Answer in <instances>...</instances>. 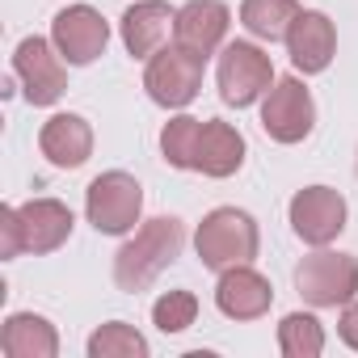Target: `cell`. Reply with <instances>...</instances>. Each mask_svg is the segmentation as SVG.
I'll return each mask as SVG.
<instances>
[{"label": "cell", "instance_id": "cell-1", "mask_svg": "<svg viewBox=\"0 0 358 358\" xmlns=\"http://www.w3.org/2000/svg\"><path fill=\"white\" fill-rule=\"evenodd\" d=\"M182 245H186L182 220H173V215L148 220L135 232V241H127L118 249V257H114V282H118V291H131V295L148 291L177 257H182Z\"/></svg>", "mask_w": 358, "mask_h": 358}, {"label": "cell", "instance_id": "cell-2", "mask_svg": "<svg viewBox=\"0 0 358 358\" xmlns=\"http://www.w3.org/2000/svg\"><path fill=\"white\" fill-rule=\"evenodd\" d=\"M257 245H262L257 220L249 211H236V207H215L194 232V249H199V262L207 270L249 266L257 257Z\"/></svg>", "mask_w": 358, "mask_h": 358}, {"label": "cell", "instance_id": "cell-3", "mask_svg": "<svg viewBox=\"0 0 358 358\" xmlns=\"http://www.w3.org/2000/svg\"><path fill=\"white\" fill-rule=\"evenodd\" d=\"M139 211H143V186L122 169L93 177L85 190V215L101 236H127L139 224Z\"/></svg>", "mask_w": 358, "mask_h": 358}, {"label": "cell", "instance_id": "cell-4", "mask_svg": "<svg viewBox=\"0 0 358 358\" xmlns=\"http://www.w3.org/2000/svg\"><path fill=\"white\" fill-rule=\"evenodd\" d=\"M295 291L312 308H345L358 295V257L350 253H308L295 266Z\"/></svg>", "mask_w": 358, "mask_h": 358}, {"label": "cell", "instance_id": "cell-5", "mask_svg": "<svg viewBox=\"0 0 358 358\" xmlns=\"http://www.w3.org/2000/svg\"><path fill=\"white\" fill-rule=\"evenodd\" d=\"M203 64L207 59H199V55H190L186 47H160L152 59H148V68H143V89H148V97L156 101V106H164V110H182V106H190L194 97H199V89H203Z\"/></svg>", "mask_w": 358, "mask_h": 358}, {"label": "cell", "instance_id": "cell-6", "mask_svg": "<svg viewBox=\"0 0 358 358\" xmlns=\"http://www.w3.org/2000/svg\"><path fill=\"white\" fill-rule=\"evenodd\" d=\"M215 80H220V97L236 110L253 106L257 97L270 93L274 85V64L262 47L253 43H228L220 51V68H215Z\"/></svg>", "mask_w": 358, "mask_h": 358}, {"label": "cell", "instance_id": "cell-7", "mask_svg": "<svg viewBox=\"0 0 358 358\" xmlns=\"http://www.w3.org/2000/svg\"><path fill=\"white\" fill-rule=\"evenodd\" d=\"M312 127H316V101L303 89V80L299 76L274 80L262 101V131L274 143H299L312 135Z\"/></svg>", "mask_w": 358, "mask_h": 358}, {"label": "cell", "instance_id": "cell-8", "mask_svg": "<svg viewBox=\"0 0 358 358\" xmlns=\"http://www.w3.org/2000/svg\"><path fill=\"white\" fill-rule=\"evenodd\" d=\"M13 76L22 80L26 89V101L30 106H55L68 89V68H64V55L55 43L47 38H22L17 51H13Z\"/></svg>", "mask_w": 358, "mask_h": 358}, {"label": "cell", "instance_id": "cell-9", "mask_svg": "<svg viewBox=\"0 0 358 358\" xmlns=\"http://www.w3.org/2000/svg\"><path fill=\"white\" fill-rule=\"evenodd\" d=\"M51 43L59 47V55L72 64V68H85L93 64L106 43H110V22L93 9V5H68L55 13L51 22Z\"/></svg>", "mask_w": 358, "mask_h": 358}, {"label": "cell", "instance_id": "cell-10", "mask_svg": "<svg viewBox=\"0 0 358 358\" xmlns=\"http://www.w3.org/2000/svg\"><path fill=\"white\" fill-rule=\"evenodd\" d=\"M291 232L303 245H329L345 232V199L329 186H308L291 199Z\"/></svg>", "mask_w": 358, "mask_h": 358}, {"label": "cell", "instance_id": "cell-11", "mask_svg": "<svg viewBox=\"0 0 358 358\" xmlns=\"http://www.w3.org/2000/svg\"><path fill=\"white\" fill-rule=\"evenodd\" d=\"M228 26H232V13H228L224 0H190L173 17V43L186 47L199 59H211L224 47Z\"/></svg>", "mask_w": 358, "mask_h": 358}, {"label": "cell", "instance_id": "cell-12", "mask_svg": "<svg viewBox=\"0 0 358 358\" xmlns=\"http://www.w3.org/2000/svg\"><path fill=\"white\" fill-rule=\"evenodd\" d=\"M274 303V287L266 274H257L253 266H232V270H220V282H215V308L228 316V320H257L266 316Z\"/></svg>", "mask_w": 358, "mask_h": 358}, {"label": "cell", "instance_id": "cell-13", "mask_svg": "<svg viewBox=\"0 0 358 358\" xmlns=\"http://www.w3.org/2000/svg\"><path fill=\"white\" fill-rule=\"evenodd\" d=\"M287 55H291L295 72H303V76L324 72L333 64V55H337V30H333V22L320 9H303L295 17L291 34H287Z\"/></svg>", "mask_w": 358, "mask_h": 358}, {"label": "cell", "instance_id": "cell-14", "mask_svg": "<svg viewBox=\"0 0 358 358\" xmlns=\"http://www.w3.org/2000/svg\"><path fill=\"white\" fill-rule=\"evenodd\" d=\"M17 224H22V245L26 253H55L59 245H68L72 236V211L59 199H30L17 207Z\"/></svg>", "mask_w": 358, "mask_h": 358}, {"label": "cell", "instance_id": "cell-15", "mask_svg": "<svg viewBox=\"0 0 358 358\" xmlns=\"http://www.w3.org/2000/svg\"><path fill=\"white\" fill-rule=\"evenodd\" d=\"M38 148L55 169H80L93 156V127L80 114H55L43 122Z\"/></svg>", "mask_w": 358, "mask_h": 358}, {"label": "cell", "instance_id": "cell-16", "mask_svg": "<svg viewBox=\"0 0 358 358\" xmlns=\"http://www.w3.org/2000/svg\"><path fill=\"white\" fill-rule=\"evenodd\" d=\"M245 164V135L232 122L207 118L199 131V152H194V169L203 177H232Z\"/></svg>", "mask_w": 358, "mask_h": 358}, {"label": "cell", "instance_id": "cell-17", "mask_svg": "<svg viewBox=\"0 0 358 358\" xmlns=\"http://www.w3.org/2000/svg\"><path fill=\"white\" fill-rule=\"evenodd\" d=\"M173 17L177 13L169 5H160V0H139V5H131L122 13V43H127V51L135 59H152L164 47V38H169Z\"/></svg>", "mask_w": 358, "mask_h": 358}, {"label": "cell", "instance_id": "cell-18", "mask_svg": "<svg viewBox=\"0 0 358 358\" xmlns=\"http://www.w3.org/2000/svg\"><path fill=\"white\" fill-rule=\"evenodd\" d=\"M0 350L9 358H55L59 354V333L47 316L34 312H13L0 329Z\"/></svg>", "mask_w": 358, "mask_h": 358}, {"label": "cell", "instance_id": "cell-19", "mask_svg": "<svg viewBox=\"0 0 358 358\" xmlns=\"http://www.w3.org/2000/svg\"><path fill=\"white\" fill-rule=\"evenodd\" d=\"M299 13L303 9L295 5V0H245L241 5L245 30L253 38H262V43H287V34H291Z\"/></svg>", "mask_w": 358, "mask_h": 358}, {"label": "cell", "instance_id": "cell-20", "mask_svg": "<svg viewBox=\"0 0 358 358\" xmlns=\"http://www.w3.org/2000/svg\"><path fill=\"white\" fill-rule=\"evenodd\" d=\"M278 350L287 358H320L324 354V329L308 312H291L278 324Z\"/></svg>", "mask_w": 358, "mask_h": 358}, {"label": "cell", "instance_id": "cell-21", "mask_svg": "<svg viewBox=\"0 0 358 358\" xmlns=\"http://www.w3.org/2000/svg\"><path fill=\"white\" fill-rule=\"evenodd\" d=\"M89 358H148V337L127 320H110L89 337Z\"/></svg>", "mask_w": 358, "mask_h": 358}, {"label": "cell", "instance_id": "cell-22", "mask_svg": "<svg viewBox=\"0 0 358 358\" xmlns=\"http://www.w3.org/2000/svg\"><path fill=\"white\" fill-rule=\"evenodd\" d=\"M199 131L203 122L190 114H177L173 122H164L160 131V152L173 169H194V152H199Z\"/></svg>", "mask_w": 358, "mask_h": 358}, {"label": "cell", "instance_id": "cell-23", "mask_svg": "<svg viewBox=\"0 0 358 358\" xmlns=\"http://www.w3.org/2000/svg\"><path fill=\"white\" fill-rule=\"evenodd\" d=\"M199 316V295L194 291H164L156 303H152V324L160 333H182L190 329Z\"/></svg>", "mask_w": 358, "mask_h": 358}, {"label": "cell", "instance_id": "cell-24", "mask_svg": "<svg viewBox=\"0 0 358 358\" xmlns=\"http://www.w3.org/2000/svg\"><path fill=\"white\" fill-rule=\"evenodd\" d=\"M17 253H26L22 224H17V207H5V211H0V257H17Z\"/></svg>", "mask_w": 358, "mask_h": 358}, {"label": "cell", "instance_id": "cell-25", "mask_svg": "<svg viewBox=\"0 0 358 358\" xmlns=\"http://www.w3.org/2000/svg\"><path fill=\"white\" fill-rule=\"evenodd\" d=\"M341 341H345L350 350H358V303H354V299H350L345 312H341Z\"/></svg>", "mask_w": 358, "mask_h": 358}]
</instances>
